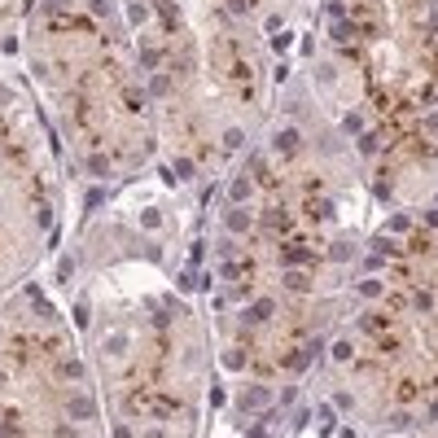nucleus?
<instances>
[{
  "instance_id": "f257e3e1",
  "label": "nucleus",
  "mask_w": 438,
  "mask_h": 438,
  "mask_svg": "<svg viewBox=\"0 0 438 438\" xmlns=\"http://www.w3.org/2000/svg\"><path fill=\"white\" fill-rule=\"evenodd\" d=\"M276 145H281V149L289 153V149H294V145H298V136H294V131H281V136H276Z\"/></svg>"
}]
</instances>
